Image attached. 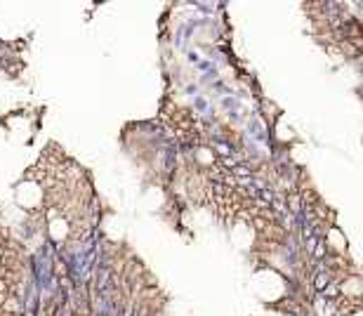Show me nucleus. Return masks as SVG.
<instances>
[{
    "instance_id": "obj_1",
    "label": "nucleus",
    "mask_w": 363,
    "mask_h": 316,
    "mask_svg": "<svg viewBox=\"0 0 363 316\" xmlns=\"http://www.w3.org/2000/svg\"><path fill=\"white\" fill-rule=\"evenodd\" d=\"M196 109H198V111H208V102H205L203 97H198V99H196Z\"/></svg>"
}]
</instances>
